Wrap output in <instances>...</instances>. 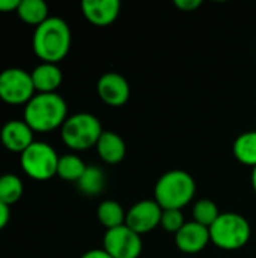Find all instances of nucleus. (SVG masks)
Listing matches in <instances>:
<instances>
[{
    "label": "nucleus",
    "instance_id": "4468645a",
    "mask_svg": "<svg viewBox=\"0 0 256 258\" xmlns=\"http://www.w3.org/2000/svg\"><path fill=\"white\" fill-rule=\"evenodd\" d=\"M30 76L35 91H39V94L56 92V89L60 86L63 79L57 63H48V62H42L38 67H35Z\"/></svg>",
    "mask_w": 256,
    "mask_h": 258
},
{
    "label": "nucleus",
    "instance_id": "39448f33",
    "mask_svg": "<svg viewBox=\"0 0 256 258\" xmlns=\"http://www.w3.org/2000/svg\"><path fill=\"white\" fill-rule=\"evenodd\" d=\"M210 239L220 249H240L250 239V224L238 213H220L210 227Z\"/></svg>",
    "mask_w": 256,
    "mask_h": 258
},
{
    "label": "nucleus",
    "instance_id": "dca6fc26",
    "mask_svg": "<svg viewBox=\"0 0 256 258\" xmlns=\"http://www.w3.org/2000/svg\"><path fill=\"white\" fill-rule=\"evenodd\" d=\"M235 159L247 166H256V130L240 135L232 147Z\"/></svg>",
    "mask_w": 256,
    "mask_h": 258
},
{
    "label": "nucleus",
    "instance_id": "412c9836",
    "mask_svg": "<svg viewBox=\"0 0 256 258\" xmlns=\"http://www.w3.org/2000/svg\"><path fill=\"white\" fill-rule=\"evenodd\" d=\"M106 184V177L103 171L97 166H88L81 178L77 181L78 189L86 195H98Z\"/></svg>",
    "mask_w": 256,
    "mask_h": 258
},
{
    "label": "nucleus",
    "instance_id": "1a4fd4ad",
    "mask_svg": "<svg viewBox=\"0 0 256 258\" xmlns=\"http://www.w3.org/2000/svg\"><path fill=\"white\" fill-rule=\"evenodd\" d=\"M163 209L155 203V200H143L136 203L125 218V225L137 234H145L157 228L161 222Z\"/></svg>",
    "mask_w": 256,
    "mask_h": 258
},
{
    "label": "nucleus",
    "instance_id": "cd10ccee",
    "mask_svg": "<svg viewBox=\"0 0 256 258\" xmlns=\"http://www.w3.org/2000/svg\"><path fill=\"white\" fill-rule=\"evenodd\" d=\"M252 187H253V190H255L256 194V166L252 171Z\"/></svg>",
    "mask_w": 256,
    "mask_h": 258
},
{
    "label": "nucleus",
    "instance_id": "4be33fe9",
    "mask_svg": "<svg viewBox=\"0 0 256 258\" xmlns=\"http://www.w3.org/2000/svg\"><path fill=\"white\" fill-rule=\"evenodd\" d=\"M219 216H220L219 209H217L216 203L211 200H201L193 206L195 222H198L207 228H210Z\"/></svg>",
    "mask_w": 256,
    "mask_h": 258
},
{
    "label": "nucleus",
    "instance_id": "7ed1b4c3",
    "mask_svg": "<svg viewBox=\"0 0 256 258\" xmlns=\"http://www.w3.org/2000/svg\"><path fill=\"white\" fill-rule=\"evenodd\" d=\"M195 192V178L183 169H172L155 183L154 200L163 210H181L193 200Z\"/></svg>",
    "mask_w": 256,
    "mask_h": 258
},
{
    "label": "nucleus",
    "instance_id": "f3484780",
    "mask_svg": "<svg viewBox=\"0 0 256 258\" xmlns=\"http://www.w3.org/2000/svg\"><path fill=\"white\" fill-rule=\"evenodd\" d=\"M17 14L24 23L38 27L48 18V6L44 0H21Z\"/></svg>",
    "mask_w": 256,
    "mask_h": 258
},
{
    "label": "nucleus",
    "instance_id": "a878e982",
    "mask_svg": "<svg viewBox=\"0 0 256 258\" xmlns=\"http://www.w3.org/2000/svg\"><path fill=\"white\" fill-rule=\"evenodd\" d=\"M21 0H0V12H11L18 9Z\"/></svg>",
    "mask_w": 256,
    "mask_h": 258
},
{
    "label": "nucleus",
    "instance_id": "20e7f679",
    "mask_svg": "<svg viewBox=\"0 0 256 258\" xmlns=\"http://www.w3.org/2000/svg\"><path fill=\"white\" fill-rule=\"evenodd\" d=\"M103 132L101 122L95 115L80 112L66 118L62 125L60 136L68 148L83 151L97 147Z\"/></svg>",
    "mask_w": 256,
    "mask_h": 258
},
{
    "label": "nucleus",
    "instance_id": "f8f14e48",
    "mask_svg": "<svg viewBox=\"0 0 256 258\" xmlns=\"http://www.w3.org/2000/svg\"><path fill=\"white\" fill-rule=\"evenodd\" d=\"M210 242H211L210 228H207L195 221L186 222L184 227L175 234V243H177L178 249L186 254H198Z\"/></svg>",
    "mask_w": 256,
    "mask_h": 258
},
{
    "label": "nucleus",
    "instance_id": "a211bd4d",
    "mask_svg": "<svg viewBox=\"0 0 256 258\" xmlns=\"http://www.w3.org/2000/svg\"><path fill=\"white\" fill-rule=\"evenodd\" d=\"M97 218L101 222V225H104L107 230H112V228H116V227H121L125 224L127 213L124 212V209L119 203L107 200L98 206Z\"/></svg>",
    "mask_w": 256,
    "mask_h": 258
},
{
    "label": "nucleus",
    "instance_id": "9b49d317",
    "mask_svg": "<svg viewBox=\"0 0 256 258\" xmlns=\"http://www.w3.org/2000/svg\"><path fill=\"white\" fill-rule=\"evenodd\" d=\"M0 141L6 150L12 153H23L35 142L33 130L27 125L24 119H11L2 127Z\"/></svg>",
    "mask_w": 256,
    "mask_h": 258
},
{
    "label": "nucleus",
    "instance_id": "423d86ee",
    "mask_svg": "<svg viewBox=\"0 0 256 258\" xmlns=\"http://www.w3.org/2000/svg\"><path fill=\"white\" fill-rule=\"evenodd\" d=\"M23 171L33 180H48L57 174L59 156L47 142H33L20 157Z\"/></svg>",
    "mask_w": 256,
    "mask_h": 258
},
{
    "label": "nucleus",
    "instance_id": "ddd939ff",
    "mask_svg": "<svg viewBox=\"0 0 256 258\" xmlns=\"http://www.w3.org/2000/svg\"><path fill=\"white\" fill-rule=\"evenodd\" d=\"M119 0H83L81 12L86 20L98 27L110 26L119 15Z\"/></svg>",
    "mask_w": 256,
    "mask_h": 258
},
{
    "label": "nucleus",
    "instance_id": "b1692460",
    "mask_svg": "<svg viewBox=\"0 0 256 258\" xmlns=\"http://www.w3.org/2000/svg\"><path fill=\"white\" fill-rule=\"evenodd\" d=\"M174 3L178 9L184 12H190V11H196L202 5V0H175Z\"/></svg>",
    "mask_w": 256,
    "mask_h": 258
},
{
    "label": "nucleus",
    "instance_id": "6e6552de",
    "mask_svg": "<svg viewBox=\"0 0 256 258\" xmlns=\"http://www.w3.org/2000/svg\"><path fill=\"white\" fill-rule=\"evenodd\" d=\"M104 251L113 258H137L142 252L140 234L134 233L125 224L107 230L103 239Z\"/></svg>",
    "mask_w": 256,
    "mask_h": 258
},
{
    "label": "nucleus",
    "instance_id": "aec40b11",
    "mask_svg": "<svg viewBox=\"0 0 256 258\" xmlns=\"http://www.w3.org/2000/svg\"><path fill=\"white\" fill-rule=\"evenodd\" d=\"M23 189V181L15 174H5L0 177V201L3 204H15L21 198Z\"/></svg>",
    "mask_w": 256,
    "mask_h": 258
},
{
    "label": "nucleus",
    "instance_id": "f03ea898",
    "mask_svg": "<svg viewBox=\"0 0 256 258\" xmlns=\"http://www.w3.org/2000/svg\"><path fill=\"white\" fill-rule=\"evenodd\" d=\"M66 103L56 94H36L24 107V121L33 132H51L66 121Z\"/></svg>",
    "mask_w": 256,
    "mask_h": 258
},
{
    "label": "nucleus",
    "instance_id": "2eb2a0df",
    "mask_svg": "<svg viewBox=\"0 0 256 258\" xmlns=\"http://www.w3.org/2000/svg\"><path fill=\"white\" fill-rule=\"evenodd\" d=\"M97 151H98V156L101 157V160H104L106 163L115 165V163H119L124 160L127 147H125L124 139L118 133L103 132V135L97 144Z\"/></svg>",
    "mask_w": 256,
    "mask_h": 258
},
{
    "label": "nucleus",
    "instance_id": "6ab92c4d",
    "mask_svg": "<svg viewBox=\"0 0 256 258\" xmlns=\"http://www.w3.org/2000/svg\"><path fill=\"white\" fill-rule=\"evenodd\" d=\"M86 165L84 162L75 156V154H65L62 157H59V163H57V175L66 181H78L81 178V175L86 171Z\"/></svg>",
    "mask_w": 256,
    "mask_h": 258
},
{
    "label": "nucleus",
    "instance_id": "f257e3e1",
    "mask_svg": "<svg viewBox=\"0 0 256 258\" xmlns=\"http://www.w3.org/2000/svg\"><path fill=\"white\" fill-rule=\"evenodd\" d=\"M32 45L35 54L42 62L57 63L68 54L71 47V30L68 23L59 17H48L35 29Z\"/></svg>",
    "mask_w": 256,
    "mask_h": 258
},
{
    "label": "nucleus",
    "instance_id": "0eeeda50",
    "mask_svg": "<svg viewBox=\"0 0 256 258\" xmlns=\"http://www.w3.org/2000/svg\"><path fill=\"white\" fill-rule=\"evenodd\" d=\"M33 95L35 86L30 73L15 67L0 73V100L8 104H27Z\"/></svg>",
    "mask_w": 256,
    "mask_h": 258
},
{
    "label": "nucleus",
    "instance_id": "5701e85b",
    "mask_svg": "<svg viewBox=\"0 0 256 258\" xmlns=\"http://www.w3.org/2000/svg\"><path fill=\"white\" fill-rule=\"evenodd\" d=\"M184 224L186 221H184L181 210H163L160 225L164 228V231L177 234L184 227Z\"/></svg>",
    "mask_w": 256,
    "mask_h": 258
},
{
    "label": "nucleus",
    "instance_id": "bb28decb",
    "mask_svg": "<svg viewBox=\"0 0 256 258\" xmlns=\"http://www.w3.org/2000/svg\"><path fill=\"white\" fill-rule=\"evenodd\" d=\"M80 258H113L110 254H107L104 249H91L84 252Z\"/></svg>",
    "mask_w": 256,
    "mask_h": 258
},
{
    "label": "nucleus",
    "instance_id": "393cba45",
    "mask_svg": "<svg viewBox=\"0 0 256 258\" xmlns=\"http://www.w3.org/2000/svg\"><path fill=\"white\" fill-rule=\"evenodd\" d=\"M9 218H11V210H9V206L3 204L0 201V230H3L8 222H9Z\"/></svg>",
    "mask_w": 256,
    "mask_h": 258
},
{
    "label": "nucleus",
    "instance_id": "9d476101",
    "mask_svg": "<svg viewBox=\"0 0 256 258\" xmlns=\"http://www.w3.org/2000/svg\"><path fill=\"white\" fill-rule=\"evenodd\" d=\"M100 98L113 107L122 106L130 98V85L125 77L118 73H104L97 83Z\"/></svg>",
    "mask_w": 256,
    "mask_h": 258
}]
</instances>
